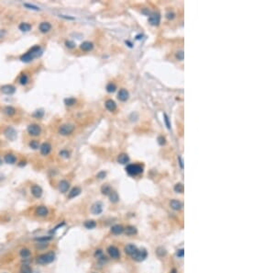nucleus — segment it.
<instances>
[{
  "instance_id": "f257e3e1",
  "label": "nucleus",
  "mask_w": 275,
  "mask_h": 273,
  "mask_svg": "<svg viewBox=\"0 0 275 273\" xmlns=\"http://www.w3.org/2000/svg\"><path fill=\"white\" fill-rule=\"evenodd\" d=\"M41 54H42L41 47L40 45H35L33 47H31L24 54L20 56V61L23 63H29L31 61H33L35 58L40 57Z\"/></svg>"
},
{
  "instance_id": "f03ea898",
  "label": "nucleus",
  "mask_w": 275,
  "mask_h": 273,
  "mask_svg": "<svg viewBox=\"0 0 275 273\" xmlns=\"http://www.w3.org/2000/svg\"><path fill=\"white\" fill-rule=\"evenodd\" d=\"M55 259V254L54 252H48L45 254H42L37 258V263L40 265H46L50 264Z\"/></svg>"
},
{
  "instance_id": "7ed1b4c3",
  "label": "nucleus",
  "mask_w": 275,
  "mask_h": 273,
  "mask_svg": "<svg viewBox=\"0 0 275 273\" xmlns=\"http://www.w3.org/2000/svg\"><path fill=\"white\" fill-rule=\"evenodd\" d=\"M126 171L130 176H138L143 172V167L139 164H130L127 165Z\"/></svg>"
},
{
  "instance_id": "20e7f679",
  "label": "nucleus",
  "mask_w": 275,
  "mask_h": 273,
  "mask_svg": "<svg viewBox=\"0 0 275 273\" xmlns=\"http://www.w3.org/2000/svg\"><path fill=\"white\" fill-rule=\"evenodd\" d=\"M75 129V126L72 123H64V124H62L60 127H59V130H58V132L60 133L61 135L62 136H68V135H71L72 133L73 132Z\"/></svg>"
},
{
  "instance_id": "39448f33",
  "label": "nucleus",
  "mask_w": 275,
  "mask_h": 273,
  "mask_svg": "<svg viewBox=\"0 0 275 273\" xmlns=\"http://www.w3.org/2000/svg\"><path fill=\"white\" fill-rule=\"evenodd\" d=\"M27 132H28L29 135L37 137V136L40 135L41 127L37 123H31L28 126V128H27Z\"/></svg>"
},
{
  "instance_id": "423d86ee",
  "label": "nucleus",
  "mask_w": 275,
  "mask_h": 273,
  "mask_svg": "<svg viewBox=\"0 0 275 273\" xmlns=\"http://www.w3.org/2000/svg\"><path fill=\"white\" fill-rule=\"evenodd\" d=\"M131 256L133 258V259L137 260V261H142L146 259L147 252L145 249H137L136 252H135Z\"/></svg>"
},
{
  "instance_id": "0eeeda50",
  "label": "nucleus",
  "mask_w": 275,
  "mask_h": 273,
  "mask_svg": "<svg viewBox=\"0 0 275 273\" xmlns=\"http://www.w3.org/2000/svg\"><path fill=\"white\" fill-rule=\"evenodd\" d=\"M51 144L50 143L46 142V143H41L40 145V152L42 156H48V154L51 153Z\"/></svg>"
},
{
  "instance_id": "6e6552de",
  "label": "nucleus",
  "mask_w": 275,
  "mask_h": 273,
  "mask_svg": "<svg viewBox=\"0 0 275 273\" xmlns=\"http://www.w3.org/2000/svg\"><path fill=\"white\" fill-rule=\"evenodd\" d=\"M0 91L5 95H12L16 92V88L13 85H4L0 88Z\"/></svg>"
},
{
  "instance_id": "1a4fd4ad",
  "label": "nucleus",
  "mask_w": 275,
  "mask_h": 273,
  "mask_svg": "<svg viewBox=\"0 0 275 273\" xmlns=\"http://www.w3.org/2000/svg\"><path fill=\"white\" fill-rule=\"evenodd\" d=\"M5 136H6L8 140L10 141H14L16 138H17V132L15 131V129H13L12 127H8L4 132Z\"/></svg>"
},
{
  "instance_id": "9d476101",
  "label": "nucleus",
  "mask_w": 275,
  "mask_h": 273,
  "mask_svg": "<svg viewBox=\"0 0 275 273\" xmlns=\"http://www.w3.org/2000/svg\"><path fill=\"white\" fill-rule=\"evenodd\" d=\"M160 16L159 13H152L150 15L149 17V22L153 25V26H158L160 24Z\"/></svg>"
},
{
  "instance_id": "9b49d317",
  "label": "nucleus",
  "mask_w": 275,
  "mask_h": 273,
  "mask_svg": "<svg viewBox=\"0 0 275 273\" xmlns=\"http://www.w3.org/2000/svg\"><path fill=\"white\" fill-rule=\"evenodd\" d=\"M42 193H43V190L41 189V187L39 186V185H33L31 187V194L33 195L35 198L37 199H39L42 196Z\"/></svg>"
},
{
  "instance_id": "f8f14e48",
  "label": "nucleus",
  "mask_w": 275,
  "mask_h": 273,
  "mask_svg": "<svg viewBox=\"0 0 275 273\" xmlns=\"http://www.w3.org/2000/svg\"><path fill=\"white\" fill-rule=\"evenodd\" d=\"M39 30L41 33H48L51 30V24L48 21H43V22L40 23Z\"/></svg>"
},
{
  "instance_id": "ddd939ff",
  "label": "nucleus",
  "mask_w": 275,
  "mask_h": 273,
  "mask_svg": "<svg viewBox=\"0 0 275 273\" xmlns=\"http://www.w3.org/2000/svg\"><path fill=\"white\" fill-rule=\"evenodd\" d=\"M35 213L40 217H45L49 214V210H48V208L46 206H39L37 207L36 211H35Z\"/></svg>"
},
{
  "instance_id": "4468645a",
  "label": "nucleus",
  "mask_w": 275,
  "mask_h": 273,
  "mask_svg": "<svg viewBox=\"0 0 275 273\" xmlns=\"http://www.w3.org/2000/svg\"><path fill=\"white\" fill-rule=\"evenodd\" d=\"M103 211V205H102L101 202H96L95 204L92 206L91 208V212L93 213V214H95V215H98L102 212Z\"/></svg>"
},
{
  "instance_id": "2eb2a0df",
  "label": "nucleus",
  "mask_w": 275,
  "mask_h": 273,
  "mask_svg": "<svg viewBox=\"0 0 275 273\" xmlns=\"http://www.w3.org/2000/svg\"><path fill=\"white\" fill-rule=\"evenodd\" d=\"M107 252H108L109 256H111L112 259H118V258H119V256H120L118 249L116 247H113V245H111V247H109L108 248H107Z\"/></svg>"
},
{
  "instance_id": "dca6fc26",
  "label": "nucleus",
  "mask_w": 275,
  "mask_h": 273,
  "mask_svg": "<svg viewBox=\"0 0 275 273\" xmlns=\"http://www.w3.org/2000/svg\"><path fill=\"white\" fill-rule=\"evenodd\" d=\"M69 188H70V183L67 180H62L60 183H59V190H60L62 193L67 192Z\"/></svg>"
},
{
  "instance_id": "f3484780",
  "label": "nucleus",
  "mask_w": 275,
  "mask_h": 273,
  "mask_svg": "<svg viewBox=\"0 0 275 273\" xmlns=\"http://www.w3.org/2000/svg\"><path fill=\"white\" fill-rule=\"evenodd\" d=\"M128 97H129V94H128V90L124 89V88L120 89L119 92H118V94H117V99H119L120 101H126V100H128Z\"/></svg>"
},
{
  "instance_id": "a211bd4d",
  "label": "nucleus",
  "mask_w": 275,
  "mask_h": 273,
  "mask_svg": "<svg viewBox=\"0 0 275 273\" xmlns=\"http://www.w3.org/2000/svg\"><path fill=\"white\" fill-rule=\"evenodd\" d=\"M4 161L8 165H13L17 162V157H16L15 154H7L6 156H4Z\"/></svg>"
},
{
  "instance_id": "6ab92c4d",
  "label": "nucleus",
  "mask_w": 275,
  "mask_h": 273,
  "mask_svg": "<svg viewBox=\"0 0 275 273\" xmlns=\"http://www.w3.org/2000/svg\"><path fill=\"white\" fill-rule=\"evenodd\" d=\"M105 106L106 110L109 111H115L117 110V104L113 99H107L105 103Z\"/></svg>"
},
{
  "instance_id": "aec40b11",
  "label": "nucleus",
  "mask_w": 275,
  "mask_h": 273,
  "mask_svg": "<svg viewBox=\"0 0 275 273\" xmlns=\"http://www.w3.org/2000/svg\"><path fill=\"white\" fill-rule=\"evenodd\" d=\"M81 50H83L84 52H89L91 50H93L94 48V44L90 41H84L82 44L80 45Z\"/></svg>"
},
{
  "instance_id": "412c9836",
  "label": "nucleus",
  "mask_w": 275,
  "mask_h": 273,
  "mask_svg": "<svg viewBox=\"0 0 275 273\" xmlns=\"http://www.w3.org/2000/svg\"><path fill=\"white\" fill-rule=\"evenodd\" d=\"M31 28H32V26L28 22H22L19 25V30L23 31V32H28V31H29L31 30Z\"/></svg>"
},
{
  "instance_id": "4be33fe9",
  "label": "nucleus",
  "mask_w": 275,
  "mask_h": 273,
  "mask_svg": "<svg viewBox=\"0 0 275 273\" xmlns=\"http://www.w3.org/2000/svg\"><path fill=\"white\" fill-rule=\"evenodd\" d=\"M124 232V228L122 225H119V224H116V225L112 226L111 228V233L114 234H120Z\"/></svg>"
},
{
  "instance_id": "5701e85b",
  "label": "nucleus",
  "mask_w": 275,
  "mask_h": 273,
  "mask_svg": "<svg viewBox=\"0 0 275 273\" xmlns=\"http://www.w3.org/2000/svg\"><path fill=\"white\" fill-rule=\"evenodd\" d=\"M128 161H129V157H128V154H121L117 157V162L119 164H121V165H125Z\"/></svg>"
},
{
  "instance_id": "b1692460",
  "label": "nucleus",
  "mask_w": 275,
  "mask_h": 273,
  "mask_svg": "<svg viewBox=\"0 0 275 273\" xmlns=\"http://www.w3.org/2000/svg\"><path fill=\"white\" fill-rule=\"evenodd\" d=\"M170 205H171V207L174 209V210H175V211L181 210L182 207V204L181 203V201H176V200H172V201H171V203H170Z\"/></svg>"
},
{
  "instance_id": "393cba45",
  "label": "nucleus",
  "mask_w": 275,
  "mask_h": 273,
  "mask_svg": "<svg viewBox=\"0 0 275 273\" xmlns=\"http://www.w3.org/2000/svg\"><path fill=\"white\" fill-rule=\"evenodd\" d=\"M80 193H81V189L78 188V187H75V188H73L71 191L69 192L68 197H69V199H73V198H75L78 195H80Z\"/></svg>"
},
{
  "instance_id": "a878e982",
  "label": "nucleus",
  "mask_w": 275,
  "mask_h": 273,
  "mask_svg": "<svg viewBox=\"0 0 275 273\" xmlns=\"http://www.w3.org/2000/svg\"><path fill=\"white\" fill-rule=\"evenodd\" d=\"M4 112L6 113V115H8V116H9V117H11V116L15 115V113H16V109L14 108V107H12V106H7V107H5Z\"/></svg>"
},
{
  "instance_id": "bb28decb",
  "label": "nucleus",
  "mask_w": 275,
  "mask_h": 273,
  "mask_svg": "<svg viewBox=\"0 0 275 273\" xmlns=\"http://www.w3.org/2000/svg\"><path fill=\"white\" fill-rule=\"evenodd\" d=\"M137 249H138V248L135 247L134 245H126V247H125V252H126L128 255L132 256L135 252H136Z\"/></svg>"
},
{
  "instance_id": "cd10ccee",
  "label": "nucleus",
  "mask_w": 275,
  "mask_h": 273,
  "mask_svg": "<svg viewBox=\"0 0 275 273\" xmlns=\"http://www.w3.org/2000/svg\"><path fill=\"white\" fill-rule=\"evenodd\" d=\"M29 76L27 74H22L21 76L19 77V82L20 85H26L27 84L29 83Z\"/></svg>"
},
{
  "instance_id": "c85d7f7f",
  "label": "nucleus",
  "mask_w": 275,
  "mask_h": 273,
  "mask_svg": "<svg viewBox=\"0 0 275 273\" xmlns=\"http://www.w3.org/2000/svg\"><path fill=\"white\" fill-rule=\"evenodd\" d=\"M124 231H125V234L128 235H133L137 234V229L134 226H128L126 229H124Z\"/></svg>"
},
{
  "instance_id": "c756f323",
  "label": "nucleus",
  "mask_w": 275,
  "mask_h": 273,
  "mask_svg": "<svg viewBox=\"0 0 275 273\" xmlns=\"http://www.w3.org/2000/svg\"><path fill=\"white\" fill-rule=\"evenodd\" d=\"M19 255H20L21 258L27 259V258H29V256H30V251L28 248H22L19 251Z\"/></svg>"
},
{
  "instance_id": "7c9ffc66",
  "label": "nucleus",
  "mask_w": 275,
  "mask_h": 273,
  "mask_svg": "<svg viewBox=\"0 0 275 273\" xmlns=\"http://www.w3.org/2000/svg\"><path fill=\"white\" fill-rule=\"evenodd\" d=\"M106 91H107L108 93H113V92H115V91H116L117 85H116L114 83H108V84L106 85Z\"/></svg>"
},
{
  "instance_id": "2f4dec72",
  "label": "nucleus",
  "mask_w": 275,
  "mask_h": 273,
  "mask_svg": "<svg viewBox=\"0 0 275 273\" xmlns=\"http://www.w3.org/2000/svg\"><path fill=\"white\" fill-rule=\"evenodd\" d=\"M108 196H109V199H110V201H111V202H117V201H118V200H119V198H118V195H117V193L116 191H113V190H112Z\"/></svg>"
},
{
  "instance_id": "473e14b6",
  "label": "nucleus",
  "mask_w": 275,
  "mask_h": 273,
  "mask_svg": "<svg viewBox=\"0 0 275 273\" xmlns=\"http://www.w3.org/2000/svg\"><path fill=\"white\" fill-rule=\"evenodd\" d=\"M29 146L33 149V150H37L40 148V143L38 142L37 140H31L29 143Z\"/></svg>"
},
{
  "instance_id": "72a5a7b5",
  "label": "nucleus",
  "mask_w": 275,
  "mask_h": 273,
  "mask_svg": "<svg viewBox=\"0 0 275 273\" xmlns=\"http://www.w3.org/2000/svg\"><path fill=\"white\" fill-rule=\"evenodd\" d=\"M19 273H32V270H31V267L29 266L23 265V266H21V267H20Z\"/></svg>"
},
{
  "instance_id": "f704fd0d",
  "label": "nucleus",
  "mask_w": 275,
  "mask_h": 273,
  "mask_svg": "<svg viewBox=\"0 0 275 273\" xmlns=\"http://www.w3.org/2000/svg\"><path fill=\"white\" fill-rule=\"evenodd\" d=\"M111 191H112V190H111V188H110L108 185H104V186L101 188V192H102V193H103L104 195H109Z\"/></svg>"
},
{
  "instance_id": "c9c22d12",
  "label": "nucleus",
  "mask_w": 275,
  "mask_h": 273,
  "mask_svg": "<svg viewBox=\"0 0 275 273\" xmlns=\"http://www.w3.org/2000/svg\"><path fill=\"white\" fill-rule=\"evenodd\" d=\"M75 103H76V99L74 98H68L64 99V104L66 106H73Z\"/></svg>"
},
{
  "instance_id": "e433bc0d",
  "label": "nucleus",
  "mask_w": 275,
  "mask_h": 273,
  "mask_svg": "<svg viewBox=\"0 0 275 273\" xmlns=\"http://www.w3.org/2000/svg\"><path fill=\"white\" fill-rule=\"evenodd\" d=\"M84 226L87 229H93L96 226V223L95 221H86L84 223Z\"/></svg>"
},
{
  "instance_id": "4c0bfd02",
  "label": "nucleus",
  "mask_w": 275,
  "mask_h": 273,
  "mask_svg": "<svg viewBox=\"0 0 275 273\" xmlns=\"http://www.w3.org/2000/svg\"><path fill=\"white\" fill-rule=\"evenodd\" d=\"M51 239H52L51 236H41V237H39V238H36L35 240L38 241L39 243H47L48 241H50Z\"/></svg>"
},
{
  "instance_id": "58836bf2",
  "label": "nucleus",
  "mask_w": 275,
  "mask_h": 273,
  "mask_svg": "<svg viewBox=\"0 0 275 273\" xmlns=\"http://www.w3.org/2000/svg\"><path fill=\"white\" fill-rule=\"evenodd\" d=\"M174 190L176 192H178V193H182V192H183V185L182 183L176 184L175 187H174Z\"/></svg>"
},
{
  "instance_id": "ea45409f",
  "label": "nucleus",
  "mask_w": 275,
  "mask_h": 273,
  "mask_svg": "<svg viewBox=\"0 0 275 273\" xmlns=\"http://www.w3.org/2000/svg\"><path fill=\"white\" fill-rule=\"evenodd\" d=\"M24 6L26 8H28L29 9H32V10H35V11H40V8L37 6H34V5H31V4H24Z\"/></svg>"
},
{
  "instance_id": "a19ab883",
  "label": "nucleus",
  "mask_w": 275,
  "mask_h": 273,
  "mask_svg": "<svg viewBox=\"0 0 275 273\" xmlns=\"http://www.w3.org/2000/svg\"><path fill=\"white\" fill-rule=\"evenodd\" d=\"M59 154L64 158H69L70 157V153L67 151V150H62V151L59 153Z\"/></svg>"
},
{
  "instance_id": "79ce46f5",
  "label": "nucleus",
  "mask_w": 275,
  "mask_h": 273,
  "mask_svg": "<svg viewBox=\"0 0 275 273\" xmlns=\"http://www.w3.org/2000/svg\"><path fill=\"white\" fill-rule=\"evenodd\" d=\"M65 46L68 48V49H73V48L75 47V43L73 41H65Z\"/></svg>"
},
{
  "instance_id": "37998d69",
  "label": "nucleus",
  "mask_w": 275,
  "mask_h": 273,
  "mask_svg": "<svg viewBox=\"0 0 275 273\" xmlns=\"http://www.w3.org/2000/svg\"><path fill=\"white\" fill-rule=\"evenodd\" d=\"M43 115H44V111H43V110H37L33 113V117L39 118V119H40V118H41V117H43Z\"/></svg>"
},
{
  "instance_id": "c03bdc74",
  "label": "nucleus",
  "mask_w": 275,
  "mask_h": 273,
  "mask_svg": "<svg viewBox=\"0 0 275 273\" xmlns=\"http://www.w3.org/2000/svg\"><path fill=\"white\" fill-rule=\"evenodd\" d=\"M183 56H184V54H183L182 51H179V52H176V58L178 59V60H180V61L183 60Z\"/></svg>"
},
{
  "instance_id": "a18cd8bd",
  "label": "nucleus",
  "mask_w": 275,
  "mask_h": 273,
  "mask_svg": "<svg viewBox=\"0 0 275 273\" xmlns=\"http://www.w3.org/2000/svg\"><path fill=\"white\" fill-rule=\"evenodd\" d=\"M164 121H165V123H166L167 128H168V129H171V124L169 122V117L167 116V114H165V113H164Z\"/></svg>"
},
{
  "instance_id": "49530a36",
  "label": "nucleus",
  "mask_w": 275,
  "mask_h": 273,
  "mask_svg": "<svg viewBox=\"0 0 275 273\" xmlns=\"http://www.w3.org/2000/svg\"><path fill=\"white\" fill-rule=\"evenodd\" d=\"M106 176V173L105 172V171H101V172H99L97 175H96V176H97L99 179H103Z\"/></svg>"
},
{
  "instance_id": "de8ad7c7",
  "label": "nucleus",
  "mask_w": 275,
  "mask_h": 273,
  "mask_svg": "<svg viewBox=\"0 0 275 273\" xmlns=\"http://www.w3.org/2000/svg\"><path fill=\"white\" fill-rule=\"evenodd\" d=\"M183 255H184V251H183V249H180V250H178V251H177V253H176V256H178V258H182Z\"/></svg>"
},
{
  "instance_id": "09e8293b",
  "label": "nucleus",
  "mask_w": 275,
  "mask_h": 273,
  "mask_svg": "<svg viewBox=\"0 0 275 273\" xmlns=\"http://www.w3.org/2000/svg\"><path fill=\"white\" fill-rule=\"evenodd\" d=\"M158 140H159V143L160 144V145H163V144H165V138H163V137H159L158 138Z\"/></svg>"
},
{
  "instance_id": "8fccbe9b",
  "label": "nucleus",
  "mask_w": 275,
  "mask_h": 273,
  "mask_svg": "<svg viewBox=\"0 0 275 273\" xmlns=\"http://www.w3.org/2000/svg\"><path fill=\"white\" fill-rule=\"evenodd\" d=\"M174 16H175V14L174 13V12H169V13H167V18H168L169 19H172L174 18Z\"/></svg>"
},
{
  "instance_id": "3c124183",
  "label": "nucleus",
  "mask_w": 275,
  "mask_h": 273,
  "mask_svg": "<svg viewBox=\"0 0 275 273\" xmlns=\"http://www.w3.org/2000/svg\"><path fill=\"white\" fill-rule=\"evenodd\" d=\"M178 159H179V164H180L181 168H183V160H182V158L181 156H179V157H178Z\"/></svg>"
},
{
  "instance_id": "603ef678",
  "label": "nucleus",
  "mask_w": 275,
  "mask_h": 273,
  "mask_svg": "<svg viewBox=\"0 0 275 273\" xmlns=\"http://www.w3.org/2000/svg\"><path fill=\"white\" fill-rule=\"evenodd\" d=\"M6 30H0V38H3V37L6 35Z\"/></svg>"
},
{
  "instance_id": "864d4df0",
  "label": "nucleus",
  "mask_w": 275,
  "mask_h": 273,
  "mask_svg": "<svg viewBox=\"0 0 275 273\" xmlns=\"http://www.w3.org/2000/svg\"><path fill=\"white\" fill-rule=\"evenodd\" d=\"M171 273H177V272H176V270H172Z\"/></svg>"
},
{
  "instance_id": "5fc2aeb1",
  "label": "nucleus",
  "mask_w": 275,
  "mask_h": 273,
  "mask_svg": "<svg viewBox=\"0 0 275 273\" xmlns=\"http://www.w3.org/2000/svg\"><path fill=\"white\" fill-rule=\"evenodd\" d=\"M2 165V159L0 158V165Z\"/></svg>"
},
{
  "instance_id": "6e6d98bb",
  "label": "nucleus",
  "mask_w": 275,
  "mask_h": 273,
  "mask_svg": "<svg viewBox=\"0 0 275 273\" xmlns=\"http://www.w3.org/2000/svg\"><path fill=\"white\" fill-rule=\"evenodd\" d=\"M94 273H95V272H94Z\"/></svg>"
}]
</instances>
